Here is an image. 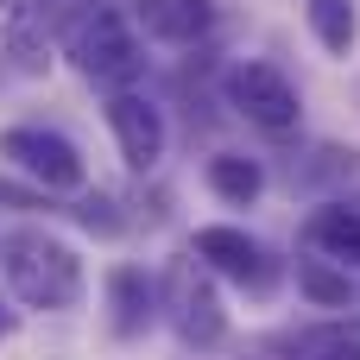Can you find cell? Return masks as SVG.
<instances>
[{
	"label": "cell",
	"mask_w": 360,
	"mask_h": 360,
	"mask_svg": "<svg viewBox=\"0 0 360 360\" xmlns=\"http://www.w3.org/2000/svg\"><path fill=\"white\" fill-rule=\"evenodd\" d=\"M0 158H6L19 177H32L44 196H76V190L89 184L82 152H76V146H70L57 127H38V120L6 127V133H0Z\"/></svg>",
	"instance_id": "5b68a950"
},
{
	"label": "cell",
	"mask_w": 360,
	"mask_h": 360,
	"mask_svg": "<svg viewBox=\"0 0 360 360\" xmlns=\"http://www.w3.org/2000/svg\"><path fill=\"white\" fill-rule=\"evenodd\" d=\"M158 316H165L158 278H152L146 266H114V272H108V329H114L120 342H139Z\"/></svg>",
	"instance_id": "9c48e42d"
},
{
	"label": "cell",
	"mask_w": 360,
	"mask_h": 360,
	"mask_svg": "<svg viewBox=\"0 0 360 360\" xmlns=\"http://www.w3.org/2000/svg\"><path fill=\"white\" fill-rule=\"evenodd\" d=\"M202 177H209V190H215L228 209H253V202L266 196V165L247 158V152H215Z\"/></svg>",
	"instance_id": "7c38bea8"
},
{
	"label": "cell",
	"mask_w": 360,
	"mask_h": 360,
	"mask_svg": "<svg viewBox=\"0 0 360 360\" xmlns=\"http://www.w3.org/2000/svg\"><path fill=\"white\" fill-rule=\"evenodd\" d=\"M354 171H360L354 146H310V158L291 165V184L297 190H329V184H348Z\"/></svg>",
	"instance_id": "9a60e30c"
},
{
	"label": "cell",
	"mask_w": 360,
	"mask_h": 360,
	"mask_svg": "<svg viewBox=\"0 0 360 360\" xmlns=\"http://www.w3.org/2000/svg\"><path fill=\"white\" fill-rule=\"evenodd\" d=\"M133 25L158 44H202L215 32V0H139Z\"/></svg>",
	"instance_id": "30bf717a"
},
{
	"label": "cell",
	"mask_w": 360,
	"mask_h": 360,
	"mask_svg": "<svg viewBox=\"0 0 360 360\" xmlns=\"http://www.w3.org/2000/svg\"><path fill=\"white\" fill-rule=\"evenodd\" d=\"M101 114H108V133H114L127 171H152L165 158L171 133H165V108L158 101H146L139 89H108V108Z\"/></svg>",
	"instance_id": "ba28073f"
},
{
	"label": "cell",
	"mask_w": 360,
	"mask_h": 360,
	"mask_svg": "<svg viewBox=\"0 0 360 360\" xmlns=\"http://www.w3.org/2000/svg\"><path fill=\"white\" fill-rule=\"evenodd\" d=\"M63 57L76 63L82 82L95 89H133L146 76V44L139 32L114 13V6H82L70 25H63Z\"/></svg>",
	"instance_id": "7a4b0ae2"
},
{
	"label": "cell",
	"mask_w": 360,
	"mask_h": 360,
	"mask_svg": "<svg viewBox=\"0 0 360 360\" xmlns=\"http://www.w3.org/2000/svg\"><path fill=\"white\" fill-rule=\"evenodd\" d=\"M63 0H19L0 25V57L19 70V76H44L51 57H57V38H63Z\"/></svg>",
	"instance_id": "52a82bcc"
},
{
	"label": "cell",
	"mask_w": 360,
	"mask_h": 360,
	"mask_svg": "<svg viewBox=\"0 0 360 360\" xmlns=\"http://www.w3.org/2000/svg\"><path fill=\"white\" fill-rule=\"evenodd\" d=\"M304 253H323V259L360 272V209H348V202L329 196V202L304 221Z\"/></svg>",
	"instance_id": "8fae6325"
},
{
	"label": "cell",
	"mask_w": 360,
	"mask_h": 360,
	"mask_svg": "<svg viewBox=\"0 0 360 360\" xmlns=\"http://www.w3.org/2000/svg\"><path fill=\"white\" fill-rule=\"evenodd\" d=\"M297 297L304 304H316V310H348L360 297L354 272L348 266H335V259H323V253H310V259H297Z\"/></svg>",
	"instance_id": "4fadbf2b"
},
{
	"label": "cell",
	"mask_w": 360,
	"mask_h": 360,
	"mask_svg": "<svg viewBox=\"0 0 360 360\" xmlns=\"http://www.w3.org/2000/svg\"><path fill=\"white\" fill-rule=\"evenodd\" d=\"M70 215H76V228H89V234H101V240L127 228V221H120V202H114L108 190H76V209H70Z\"/></svg>",
	"instance_id": "e0dca14e"
},
{
	"label": "cell",
	"mask_w": 360,
	"mask_h": 360,
	"mask_svg": "<svg viewBox=\"0 0 360 360\" xmlns=\"http://www.w3.org/2000/svg\"><path fill=\"white\" fill-rule=\"evenodd\" d=\"M221 95H228V108H234L247 127H259V133H272V139H285V133L304 127V95H297V82H291L278 63H266V57L228 63Z\"/></svg>",
	"instance_id": "277c9868"
},
{
	"label": "cell",
	"mask_w": 360,
	"mask_h": 360,
	"mask_svg": "<svg viewBox=\"0 0 360 360\" xmlns=\"http://www.w3.org/2000/svg\"><path fill=\"white\" fill-rule=\"evenodd\" d=\"M0 278L25 310H76L82 304V259L51 228L0 234Z\"/></svg>",
	"instance_id": "6da1fadb"
},
{
	"label": "cell",
	"mask_w": 360,
	"mask_h": 360,
	"mask_svg": "<svg viewBox=\"0 0 360 360\" xmlns=\"http://www.w3.org/2000/svg\"><path fill=\"white\" fill-rule=\"evenodd\" d=\"M304 19H310V38L329 57H354V44H360V6L354 0H304Z\"/></svg>",
	"instance_id": "5bb4252c"
},
{
	"label": "cell",
	"mask_w": 360,
	"mask_h": 360,
	"mask_svg": "<svg viewBox=\"0 0 360 360\" xmlns=\"http://www.w3.org/2000/svg\"><path fill=\"white\" fill-rule=\"evenodd\" d=\"M13 304H19V297H13V291H0V342L19 329V310H13Z\"/></svg>",
	"instance_id": "ac0fdd59"
},
{
	"label": "cell",
	"mask_w": 360,
	"mask_h": 360,
	"mask_svg": "<svg viewBox=\"0 0 360 360\" xmlns=\"http://www.w3.org/2000/svg\"><path fill=\"white\" fill-rule=\"evenodd\" d=\"M158 304H165V323L184 348L209 354L228 342V310H221V291H215V272L196 259V253H177L165 259L158 272Z\"/></svg>",
	"instance_id": "3957f363"
},
{
	"label": "cell",
	"mask_w": 360,
	"mask_h": 360,
	"mask_svg": "<svg viewBox=\"0 0 360 360\" xmlns=\"http://www.w3.org/2000/svg\"><path fill=\"white\" fill-rule=\"evenodd\" d=\"M291 360H360V335L329 323V329H304L291 342Z\"/></svg>",
	"instance_id": "2e32d148"
},
{
	"label": "cell",
	"mask_w": 360,
	"mask_h": 360,
	"mask_svg": "<svg viewBox=\"0 0 360 360\" xmlns=\"http://www.w3.org/2000/svg\"><path fill=\"white\" fill-rule=\"evenodd\" d=\"M190 253H196L215 278H228V285H240V291H253V297H266V291L278 285V259H272L247 228H234V221L196 228V234H190Z\"/></svg>",
	"instance_id": "8992f818"
}]
</instances>
